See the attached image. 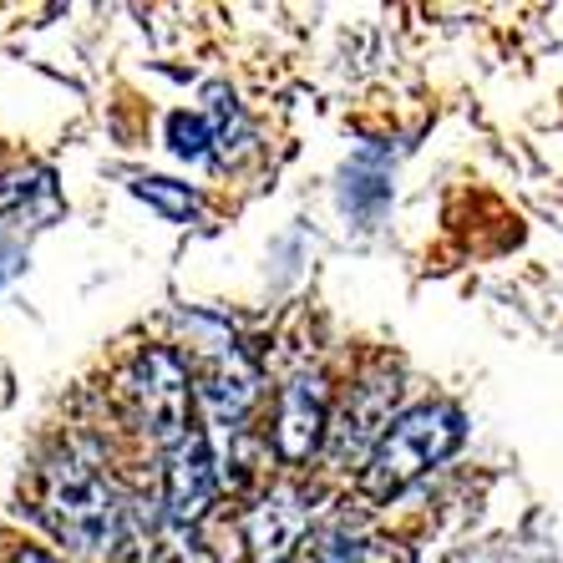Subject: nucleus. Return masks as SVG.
<instances>
[{
    "mask_svg": "<svg viewBox=\"0 0 563 563\" xmlns=\"http://www.w3.org/2000/svg\"><path fill=\"white\" fill-rule=\"evenodd\" d=\"M462 442V411L457 407H417L407 417L391 421V432L371 446L366 467H361V487L366 498L386 503L396 498L401 487H411L421 472H432L437 462Z\"/></svg>",
    "mask_w": 563,
    "mask_h": 563,
    "instance_id": "f257e3e1",
    "label": "nucleus"
},
{
    "mask_svg": "<svg viewBox=\"0 0 563 563\" xmlns=\"http://www.w3.org/2000/svg\"><path fill=\"white\" fill-rule=\"evenodd\" d=\"M46 523L56 528L62 543L77 553H107L118 538V503L107 493V483L92 472V462L62 457L46 472Z\"/></svg>",
    "mask_w": 563,
    "mask_h": 563,
    "instance_id": "f03ea898",
    "label": "nucleus"
},
{
    "mask_svg": "<svg viewBox=\"0 0 563 563\" xmlns=\"http://www.w3.org/2000/svg\"><path fill=\"white\" fill-rule=\"evenodd\" d=\"M128 401L137 411L147 432L163 446H178L194 421H188V407H194V380H188V366L173 351H147L137 355V366L128 376Z\"/></svg>",
    "mask_w": 563,
    "mask_h": 563,
    "instance_id": "7ed1b4c3",
    "label": "nucleus"
},
{
    "mask_svg": "<svg viewBox=\"0 0 563 563\" xmlns=\"http://www.w3.org/2000/svg\"><path fill=\"white\" fill-rule=\"evenodd\" d=\"M305 533H310V498L300 487H275L244 518V543H250L254 563H285L289 553L300 549Z\"/></svg>",
    "mask_w": 563,
    "mask_h": 563,
    "instance_id": "20e7f679",
    "label": "nucleus"
},
{
    "mask_svg": "<svg viewBox=\"0 0 563 563\" xmlns=\"http://www.w3.org/2000/svg\"><path fill=\"white\" fill-rule=\"evenodd\" d=\"M330 432V396L320 376L289 380L279 396V421H275V446L285 462H305Z\"/></svg>",
    "mask_w": 563,
    "mask_h": 563,
    "instance_id": "39448f33",
    "label": "nucleus"
},
{
    "mask_svg": "<svg viewBox=\"0 0 563 563\" xmlns=\"http://www.w3.org/2000/svg\"><path fill=\"white\" fill-rule=\"evenodd\" d=\"M163 487H168V512L178 518V523H194L198 512L209 508V498H213V452H209V437L198 432V427L178 446H168Z\"/></svg>",
    "mask_w": 563,
    "mask_h": 563,
    "instance_id": "423d86ee",
    "label": "nucleus"
},
{
    "mask_svg": "<svg viewBox=\"0 0 563 563\" xmlns=\"http://www.w3.org/2000/svg\"><path fill=\"white\" fill-rule=\"evenodd\" d=\"M391 407H396V380H366L361 391L351 396L341 427H335V452L351 457L366 442H380L391 432Z\"/></svg>",
    "mask_w": 563,
    "mask_h": 563,
    "instance_id": "0eeeda50",
    "label": "nucleus"
},
{
    "mask_svg": "<svg viewBox=\"0 0 563 563\" xmlns=\"http://www.w3.org/2000/svg\"><path fill=\"white\" fill-rule=\"evenodd\" d=\"M198 391H203V401H209V411L219 421H239L244 411H250V401H254V391H260V386H254V371L244 366V355L223 351L219 361L203 371Z\"/></svg>",
    "mask_w": 563,
    "mask_h": 563,
    "instance_id": "6e6552de",
    "label": "nucleus"
},
{
    "mask_svg": "<svg viewBox=\"0 0 563 563\" xmlns=\"http://www.w3.org/2000/svg\"><path fill=\"white\" fill-rule=\"evenodd\" d=\"M132 194L147 198L157 213H168L173 223H188L198 213V194L188 184H168V178H137L132 184Z\"/></svg>",
    "mask_w": 563,
    "mask_h": 563,
    "instance_id": "1a4fd4ad",
    "label": "nucleus"
},
{
    "mask_svg": "<svg viewBox=\"0 0 563 563\" xmlns=\"http://www.w3.org/2000/svg\"><path fill=\"white\" fill-rule=\"evenodd\" d=\"M168 143L178 157H203L213 143V128L203 118H188V112H173L168 118Z\"/></svg>",
    "mask_w": 563,
    "mask_h": 563,
    "instance_id": "9d476101",
    "label": "nucleus"
},
{
    "mask_svg": "<svg viewBox=\"0 0 563 563\" xmlns=\"http://www.w3.org/2000/svg\"><path fill=\"white\" fill-rule=\"evenodd\" d=\"M351 563H407V549H396V543H361Z\"/></svg>",
    "mask_w": 563,
    "mask_h": 563,
    "instance_id": "9b49d317",
    "label": "nucleus"
},
{
    "mask_svg": "<svg viewBox=\"0 0 563 563\" xmlns=\"http://www.w3.org/2000/svg\"><path fill=\"white\" fill-rule=\"evenodd\" d=\"M11 563H56V559H52V553H41V549H21Z\"/></svg>",
    "mask_w": 563,
    "mask_h": 563,
    "instance_id": "f8f14e48",
    "label": "nucleus"
}]
</instances>
